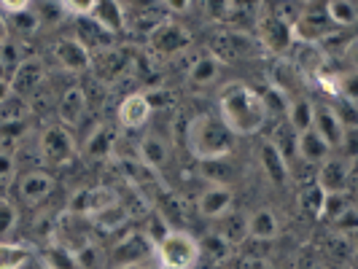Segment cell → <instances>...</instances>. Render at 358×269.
Wrapping results in <instances>:
<instances>
[{
	"mask_svg": "<svg viewBox=\"0 0 358 269\" xmlns=\"http://www.w3.org/2000/svg\"><path fill=\"white\" fill-rule=\"evenodd\" d=\"M218 119L234 138H248L262 132L269 122V110L264 94L243 81L224 87L218 97Z\"/></svg>",
	"mask_w": 358,
	"mask_h": 269,
	"instance_id": "cell-1",
	"label": "cell"
},
{
	"mask_svg": "<svg viewBox=\"0 0 358 269\" xmlns=\"http://www.w3.org/2000/svg\"><path fill=\"white\" fill-rule=\"evenodd\" d=\"M186 148L199 161H218L232 154L234 135L221 124L218 116L202 113L186 124Z\"/></svg>",
	"mask_w": 358,
	"mask_h": 269,
	"instance_id": "cell-2",
	"label": "cell"
},
{
	"mask_svg": "<svg viewBox=\"0 0 358 269\" xmlns=\"http://www.w3.org/2000/svg\"><path fill=\"white\" fill-rule=\"evenodd\" d=\"M199 253H202L199 242L186 229H170L154 245L157 267L164 269H194V264L199 261Z\"/></svg>",
	"mask_w": 358,
	"mask_h": 269,
	"instance_id": "cell-3",
	"label": "cell"
},
{
	"mask_svg": "<svg viewBox=\"0 0 358 269\" xmlns=\"http://www.w3.org/2000/svg\"><path fill=\"white\" fill-rule=\"evenodd\" d=\"M78 154V145L73 140L71 129H65L62 124L46 126L38 138V159L46 167H65L71 164Z\"/></svg>",
	"mask_w": 358,
	"mask_h": 269,
	"instance_id": "cell-4",
	"label": "cell"
},
{
	"mask_svg": "<svg viewBox=\"0 0 358 269\" xmlns=\"http://www.w3.org/2000/svg\"><path fill=\"white\" fill-rule=\"evenodd\" d=\"M0 11L6 14L3 17V30L6 36H14V38H30L36 36V30L41 27V19H38L36 8L33 3L27 0H6L0 3Z\"/></svg>",
	"mask_w": 358,
	"mask_h": 269,
	"instance_id": "cell-5",
	"label": "cell"
},
{
	"mask_svg": "<svg viewBox=\"0 0 358 269\" xmlns=\"http://www.w3.org/2000/svg\"><path fill=\"white\" fill-rule=\"evenodd\" d=\"M334 27L329 24V19L323 14V3L318 6H302L296 22L291 24V43H315L321 38H329Z\"/></svg>",
	"mask_w": 358,
	"mask_h": 269,
	"instance_id": "cell-6",
	"label": "cell"
},
{
	"mask_svg": "<svg viewBox=\"0 0 358 269\" xmlns=\"http://www.w3.org/2000/svg\"><path fill=\"white\" fill-rule=\"evenodd\" d=\"M148 43H151V49L157 54H162V57H176V54H180L183 49H189L192 36H189L186 27H180L178 22L164 19L157 30L148 33Z\"/></svg>",
	"mask_w": 358,
	"mask_h": 269,
	"instance_id": "cell-7",
	"label": "cell"
},
{
	"mask_svg": "<svg viewBox=\"0 0 358 269\" xmlns=\"http://www.w3.org/2000/svg\"><path fill=\"white\" fill-rule=\"evenodd\" d=\"M350 164L353 161L345 159V157H329L318 167V175H315V186L321 189L323 194H337V191H348V180H350Z\"/></svg>",
	"mask_w": 358,
	"mask_h": 269,
	"instance_id": "cell-8",
	"label": "cell"
},
{
	"mask_svg": "<svg viewBox=\"0 0 358 269\" xmlns=\"http://www.w3.org/2000/svg\"><path fill=\"white\" fill-rule=\"evenodd\" d=\"M113 202H119V197L110 189H81L68 202V213L81 215V218H94L100 210H106L108 205H113Z\"/></svg>",
	"mask_w": 358,
	"mask_h": 269,
	"instance_id": "cell-9",
	"label": "cell"
},
{
	"mask_svg": "<svg viewBox=\"0 0 358 269\" xmlns=\"http://www.w3.org/2000/svg\"><path fill=\"white\" fill-rule=\"evenodd\" d=\"M54 57L68 73H84L92 68V52L76 36H65L54 43Z\"/></svg>",
	"mask_w": 358,
	"mask_h": 269,
	"instance_id": "cell-10",
	"label": "cell"
},
{
	"mask_svg": "<svg viewBox=\"0 0 358 269\" xmlns=\"http://www.w3.org/2000/svg\"><path fill=\"white\" fill-rule=\"evenodd\" d=\"M151 113H154L151 97L143 94V92H132V94H127L124 100H122V106H119V126H124V129H143L148 124V119H151Z\"/></svg>",
	"mask_w": 358,
	"mask_h": 269,
	"instance_id": "cell-11",
	"label": "cell"
},
{
	"mask_svg": "<svg viewBox=\"0 0 358 269\" xmlns=\"http://www.w3.org/2000/svg\"><path fill=\"white\" fill-rule=\"evenodd\" d=\"M197 210L199 215L210 218V221H221L224 215L234 210V194L229 186H210L197 197Z\"/></svg>",
	"mask_w": 358,
	"mask_h": 269,
	"instance_id": "cell-12",
	"label": "cell"
},
{
	"mask_svg": "<svg viewBox=\"0 0 358 269\" xmlns=\"http://www.w3.org/2000/svg\"><path fill=\"white\" fill-rule=\"evenodd\" d=\"M90 22L94 27H100L106 36H116L124 30L127 8L116 0H94V11H92Z\"/></svg>",
	"mask_w": 358,
	"mask_h": 269,
	"instance_id": "cell-13",
	"label": "cell"
},
{
	"mask_svg": "<svg viewBox=\"0 0 358 269\" xmlns=\"http://www.w3.org/2000/svg\"><path fill=\"white\" fill-rule=\"evenodd\" d=\"M54 191V178L43 170H30L27 175H22L19 180V197L24 199L30 208H38L41 202L52 197Z\"/></svg>",
	"mask_w": 358,
	"mask_h": 269,
	"instance_id": "cell-14",
	"label": "cell"
},
{
	"mask_svg": "<svg viewBox=\"0 0 358 269\" xmlns=\"http://www.w3.org/2000/svg\"><path fill=\"white\" fill-rule=\"evenodd\" d=\"M259 164H262V170L272 186H286L291 180V167L283 159V154L272 145V140L262 143V148H259Z\"/></svg>",
	"mask_w": 358,
	"mask_h": 269,
	"instance_id": "cell-15",
	"label": "cell"
},
{
	"mask_svg": "<svg viewBox=\"0 0 358 269\" xmlns=\"http://www.w3.org/2000/svg\"><path fill=\"white\" fill-rule=\"evenodd\" d=\"M313 129L321 135L326 145L334 151L342 145V138L348 132V126L340 122V116L334 113V108H315V116H313Z\"/></svg>",
	"mask_w": 358,
	"mask_h": 269,
	"instance_id": "cell-16",
	"label": "cell"
},
{
	"mask_svg": "<svg viewBox=\"0 0 358 269\" xmlns=\"http://www.w3.org/2000/svg\"><path fill=\"white\" fill-rule=\"evenodd\" d=\"M57 116H59V124L65 126H76L84 122L87 116V94L78 87H71L65 89V94L59 97V106H57Z\"/></svg>",
	"mask_w": 358,
	"mask_h": 269,
	"instance_id": "cell-17",
	"label": "cell"
},
{
	"mask_svg": "<svg viewBox=\"0 0 358 269\" xmlns=\"http://www.w3.org/2000/svg\"><path fill=\"white\" fill-rule=\"evenodd\" d=\"M245 234L253 240H275L280 234V218L272 208H259L245 218Z\"/></svg>",
	"mask_w": 358,
	"mask_h": 269,
	"instance_id": "cell-18",
	"label": "cell"
},
{
	"mask_svg": "<svg viewBox=\"0 0 358 269\" xmlns=\"http://www.w3.org/2000/svg\"><path fill=\"white\" fill-rule=\"evenodd\" d=\"M145 253L154 256V245L145 240V234H127L124 240L116 245V253H113V267L119 264H135V261H148Z\"/></svg>",
	"mask_w": 358,
	"mask_h": 269,
	"instance_id": "cell-19",
	"label": "cell"
},
{
	"mask_svg": "<svg viewBox=\"0 0 358 269\" xmlns=\"http://www.w3.org/2000/svg\"><path fill=\"white\" fill-rule=\"evenodd\" d=\"M296 157L313 167H321L323 161L331 157V148L315 129H307L302 135H296Z\"/></svg>",
	"mask_w": 358,
	"mask_h": 269,
	"instance_id": "cell-20",
	"label": "cell"
},
{
	"mask_svg": "<svg viewBox=\"0 0 358 269\" xmlns=\"http://www.w3.org/2000/svg\"><path fill=\"white\" fill-rule=\"evenodd\" d=\"M138 157H141V161L148 170H162L170 159V143L157 132H148V135H143L141 145H138Z\"/></svg>",
	"mask_w": 358,
	"mask_h": 269,
	"instance_id": "cell-21",
	"label": "cell"
},
{
	"mask_svg": "<svg viewBox=\"0 0 358 269\" xmlns=\"http://www.w3.org/2000/svg\"><path fill=\"white\" fill-rule=\"evenodd\" d=\"M43 81V68L38 59H22L19 68L14 71V75L8 78V87H11V94H33L38 89V84Z\"/></svg>",
	"mask_w": 358,
	"mask_h": 269,
	"instance_id": "cell-22",
	"label": "cell"
},
{
	"mask_svg": "<svg viewBox=\"0 0 358 269\" xmlns=\"http://www.w3.org/2000/svg\"><path fill=\"white\" fill-rule=\"evenodd\" d=\"M286 126L294 135H302L307 129H313V116H315V106L307 97H294L286 106Z\"/></svg>",
	"mask_w": 358,
	"mask_h": 269,
	"instance_id": "cell-23",
	"label": "cell"
},
{
	"mask_svg": "<svg viewBox=\"0 0 358 269\" xmlns=\"http://www.w3.org/2000/svg\"><path fill=\"white\" fill-rule=\"evenodd\" d=\"M221 73V59L215 54H202L189 68V84L192 87H210Z\"/></svg>",
	"mask_w": 358,
	"mask_h": 269,
	"instance_id": "cell-24",
	"label": "cell"
},
{
	"mask_svg": "<svg viewBox=\"0 0 358 269\" xmlns=\"http://www.w3.org/2000/svg\"><path fill=\"white\" fill-rule=\"evenodd\" d=\"M323 14L331 27H353L358 22V3L353 0H329L323 3Z\"/></svg>",
	"mask_w": 358,
	"mask_h": 269,
	"instance_id": "cell-25",
	"label": "cell"
},
{
	"mask_svg": "<svg viewBox=\"0 0 358 269\" xmlns=\"http://www.w3.org/2000/svg\"><path fill=\"white\" fill-rule=\"evenodd\" d=\"M113 143H116V132H113V126L100 124L94 132H92L90 140H87V154H90L92 159H106L108 154L113 151Z\"/></svg>",
	"mask_w": 358,
	"mask_h": 269,
	"instance_id": "cell-26",
	"label": "cell"
},
{
	"mask_svg": "<svg viewBox=\"0 0 358 269\" xmlns=\"http://www.w3.org/2000/svg\"><path fill=\"white\" fill-rule=\"evenodd\" d=\"M33 259V251L19 242H0V269H22Z\"/></svg>",
	"mask_w": 358,
	"mask_h": 269,
	"instance_id": "cell-27",
	"label": "cell"
},
{
	"mask_svg": "<svg viewBox=\"0 0 358 269\" xmlns=\"http://www.w3.org/2000/svg\"><path fill=\"white\" fill-rule=\"evenodd\" d=\"M348 208H353V199L348 191H337V194H323V202H321V213L318 218L323 221H337Z\"/></svg>",
	"mask_w": 358,
	"mask_h": 269,
	"instance_id": "cell-28",
	"label": "cell"
},
{
	"mask_svg": "<svg viewBox=\"0 0 358 269\" xmlns=\"http://www.w3.org/2000/svg\"><path fill=\"white\" fill-rule=\"evenodd\" d=\"M92 221H94L103 232H116V229H122L127 224V208L122 202H113V205H108L106 210H100Z\"/></svg>",
	"mask_w": 358,
	"mask_h": 269,
	"instance_id": "cell-29",
	"label": "cell"
},
{
	"mask_svg": "<svg viewBox=\"0 0 358 269\" xmlns=\"http://www.w3.org/2000/svg\"><path fill=\"white\" fill-rule=\"evenodd\" d=\"M262 38L267 41L269 46H275V49H288L291 46V27L283 24L278 17H272L264 22V27H262Z\"/></svg>",
	"mask_w": 358,
	"mask_h": 269,
	"instance_id": "cell-30",
	"label": "cell"
},
{
	"mask_svg": "<svg viewBox=\"0 0 358 269\" xmlns=\"http://www.w3.org/2000/svg\"><path fill=\"white\" fill-rule=\"evenodd\" d=\"M46 269H78V261H76V253L65 251V248H59V245H54L46 251L43 256V261H41Z\"/></svg>",
	"mask_w": 358,
	"mask_h": 269,
	"instance_id": "cell-31",
	"label": "cell"
},
{
	"mask_svg": "<svg viewBox=\"0 0 358 269\" xmlns=\"http://www.w3.org/2000/svg\"><path fill=\"white\" fill-rule=\"evenodd\" d=\"M321 202H323V191L313 183V186H307L302 189V194H299V208L310 215H318L321 213Z\"/></svg>",
	"mask_w": 358,
	"mask_h": 269,
	"instance_id": "cell-32",
	"label": "cell"
},
{
	"mask_svg": "<svg viewBox=\"0 0 358 269\" xmlns=\"http://www.w3.org/2000/svg\"><path fill=\"white\" fill-rule=\"evenodd\" d=\"M14 226H17V208L8 199H0V237L11 234Z\"/></svg>",
	"mask_w": 358,
	"mask_h": 269,
	"instance_id": "cell-33",
	"label": "cell"
},
{
	"mask_svg": "<svg viewBox=\"0 0 358 269\" xmlns=\"http://www.w3.org/2000/svg\"><path fill=\"white\" fill-rule=\"evenodd\" d=\"M62 11H65L68 17L90 19L92 11H94V0H81V3H76V0H62Z\"/></svg>",
	"mask_w": 358,
	"mask_h": 269,
	"instance_id": "cell-34",
	"label": "cell"
},
{
	"mask_svg": "<svg viewBox=\"0 0 358 269\" xmlns=\"http://www.w3.org/2000/svg\"><path fill=\"white\" fill-rule=\"evenodd\" d=\"M14 175H17V159H14V154L0 151V183H8Z\"/></svg>",
	"mask_w": 358,
	"mask_h": 269,
	"instance_id": "cell-35",
	"label": "cell"
},
{
	"mask_svg": "<svg viewBox=\"0 0 358 269\" xmlns=\"http://www.w3.org/2000/svg\"><path fill=\"white\" fill-rule=\"evenodd\" d=\"M331 224H334V229H337V232L353 234V232H356V224H358L356 208H348V210H345V213H342L337 221H331Z\"/></svg>",
	"mask_w": 358,
	"mask_h": 269,
	"instance_id": "cell-36",
	"label": "cell"
},
{
	"mask_svg": "<svg viewBox=\"0 0 358 269\" xmlns=\"http://www.w3.org/2000/svg\"><path fill=\"white\" fill-rule=\"evenodd\" d=\"M113 269H159V267H154L151 261H135V264H119V267Z\"/></svg>",
	"mask_w": 358,
	"mask_h": 269,
	"instance_id": "cell-37",
	"label": "cell"
},
{
	"mask_svg": "<svg viewBox=\"0 0 358 269\" xmlns=\"http://www.w3.org/2000/svg\"><path fill=\"white\" fill-rule=\"evenodd\" d=\"M11 97V87H8V81H0V103H6Z\"/></svg>",
	"mask_w": 358,
	"mask_h": 269,
	"instance_id": "cell-38",
	"label": "cell"
},
{
	"mask_svg": "<svg viewBox=\"0 0 358 269\" xmlns=\"http://www.w3.org/2000/svg\"><path fill=\"white\" fill-rule=\"evenodd\" d=\"M6 41H8V36H6V30H3V24H0V46H3Z\"/></svg>",
	"mask_w": 358,
	"mask_h": 269,
	"instance_id": "cell-39",
	"label": "cell"
},
{
	"mask_svg": "<svg viewBox=\"0 0 358 269\" xmlns=\"http://www.w3.org/2000/svg\"><path fill=\"white\" fill-rule=\"evenodd\" d=\"M159 269H164V267H159Z\"/></svg>",
	"mask_w": 358,
	"mask_h": 269,
	"instance_id": "cell-40",
	"label": "cell"
}]
</instances>
